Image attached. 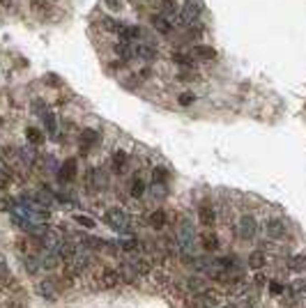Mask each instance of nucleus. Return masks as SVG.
Listing matches in <instances>:
<instances>
[{"mask_svg":"<svg viewBox=\"0 0 306 308\" xmlns=\"http://www.w3.org/2000/svg\"><path fill=\"white\" fill-rule=\"evenodd\" d=\"M200 14H203V2L200 0H186L180 9V23H184V28L193 26Z\"/></svg>","mask_w":306,"mask_h":308,"instance_id":"nucleus-3","label":"nucleus"},{"mask_svg":"<svg viewBox=\"0 0 306 308\" xmlns=\"http://www.w3.org/2000/svg\"><path fill=\"white\" fill-rule=\"evenodd\" d=\"M7 187H9V175L0 170V191H5Z\"/></svg>","mask_w":306,"mask_h":308,"instance_id":"nucleus-32","label":"nucleus"},{"mask_svg":"<svg viewBox=\"0 0 306 308\" xmlns=\"http://www.w3.org/2000/svg\"><path fill=\"white\" fill-rule=\"evenodd\" d=\"M118 271H120L122 283H136L138 281V271H136V267L131 265V260L120 262V265H118Z\"/></svg>","mask_w":306,"mask_h":308,"instance_id":"nucleus-15","label":"nucleus"},{"mask_svg":"<svg viewBox=\"0 0 306 308\" xmlns=\"http://www.w3.org/2000/svg\"><path fill=\"white\" fill-rule=\"evenodd\" d=\"M246 265H249L253 271H260V269H265V265H267L265 251H251V253H249V260H246Z\"/></svg>","mask_w":306,"mask_h":308,"instance_id":"nucleus-18","label":"nucleus"},{"mask_svg":"<svg viewBox=\"0 0 306 308\" xmlns=\"http://www.w3.org/2000/svg\"><path fill=\"white\" fill-rule=\"evenodd\" d=\"M129 195H131L133 200H138L145 195V182L140 180V177H133L131 184H129Z\"/></svg>","mask_w":306,"mask_h":308,"instance_id":"nucleus-23","label":"nucleus"},{"mask_svg":"<svg viewBox=\"0 0 306 308\" xmlns=\"http://www.w3.org/2000/svg\"><path fill=\"white\" fill-rule=\"evenodd\" d=\"M127 2H136V0H127Z\"/></svg>","mask_w":306,"mask_h":308,"instance_id":"nucleus-37","label":"nucleus"},{"mask_svg":"<svg viewBox=\"0 0 306 308\" xmlns=\"http://www.w3.org/2000/svg\"><path fill=\"white\" fill-rule=\"evenodd\" d=\"M104 221H106V226L108 228H113L115 232H129V216H127L125 209H120V207L106 209Z\"/></svg>","mask_w":306,"mask_h":308,"instance_id":"nucleus-1","label":"nucleus"},{"mask_svg":"<svg viewBox=\"0 0 306 308\" xmlns=\"http://www.w3.org/2000/svg\"><path fill=\"white\" fill-rule=\"evenodd\" d=\"M127 163H129V154L122 152V150H115L113 154H111V168H113L115 173H122L127 168Z\"/></svg>","mask_w":306,"mask_h":308,"instance_id":"nucleus-19","label":"nucleus"},{"mask_svg":"<svg viewBox=\"0 0 306 308\" xmlns=\"http://www.w3.org/2000/svg\"><path fill=\"white\" fill-rule=\"evenodd\" d=\"M152 28H154V30H157V33L161 35V37H171V35L175 33L173 21H168L166 16H161V14L152 16Z\"/></svg>","mask_w":306,"mask_h":308,"instance_id":"nucleus-12","label":"nucleus"},{"mask_svg":"<svg viewBox=\"0 0 306 308\" xmlns=\"http://www.w3.org/2000/svg\"><path fill=\"white\" fill-rule=\"evenodd\" d=\"M164 2H171V0H164Z\"/></svg>","mask_w":306,"mask_h":308,"instance_id":"nucleus-38","label":"nucleus"},{"mask_svg":"<svg viewBox=\"0 0 306 308\" xmlns=\"http://www.w3.org/2000/svg\"><path fill=\"white\" fill-rule=\"evenodd\" d=\"M104 5H106L111 12H122V9H125V0H104Z\"/></svg>","mask_w":306,"mask_h":308,"instance_id":"nucleus-30","label":"nucleus"},{"mask_svg":"<svg viewBox=\"0 0 306 308\" xmlns=\"http://www.w3.org/2000/svg\"><path fill=\"white\" fill-rule=\"evenodd\" d=\"M30 111L37 115V120H42V117L48 113V106L42 99H33V101H30Z\"/></svg>","mask_w":306,"mask_h":308,"instance_id":"nucleus-27","label":"nucleus"},{"mask_svg":"<svg viewBox=\"0 0 306 308\" xmlns=\"http://www.w3.org/2000/svg\"><path fill=\"white\" fill-rule=\"evenodd\" d=\"M26 136H28V143L30 145H42L44 143V129H40V127H28L26 129Z\"/></svg>","mask_w":306,"mask_h":308,"instance_id":"nucleus-24","label":"nucleus"},{"mask_svg":"<svg viewBox=\"0 0 306 308\" xmlns=\"http://www.w3.org/2000/svg\"><path fill=\"white\" fill-rule=\"evenodd\" d=\"M42 124H44V134L58 136V117H55L51 111H48V113L42 117Z\"/></svg>","mask_w":306,"mask_h":308,"instance_id":"nucleus-22","label":"nucleus"},{"mask_svg":"<svg viewBox=\"0 0 306 308\" xmlns=\"http://www.w3.org/2000/svg\"><path fill=\"white\" fill-rule=\"evenodd\" d=\"M269 290H272L274 295H281V292H283V285H279V283H272V285H269Z\"/></svg>","mask_w":306,"mask_h":308,"instance_id":"nucleus-34","label":"nucleus"},{"mask_svg":"<svg viewBox=\"0 0 306 308\" xmlns=\"http://www.w3.org/2000/svg\"><path fill=\"white\" fill-rule=\"evenodd\" d=\"M221 308H237V306H221Z\"/></svg>","mask_w":306,"mask_h":308,"instance_id":"nucleus-36","label":"nucleus"},{"mask_svg":"<svg viewBox=\"0 0 306 308\" xmlns=\"http://www.w3.org/2000/svg\"><path fill=\"white\" fill-rule=\"evenodd\" d=\"M7 281H12V271H9V267L5 262L0 260V283H7Z\"/></svg>","mask_w":306,"mask_h":308,"instance_id":"nucleus-31","label":"nucleus"},{"mask_svg":"<svg viewBox=\"0 0 306 308\" xmlns=\"http://www.w3.org/2000/svg\"><path fill=\"white\" fill-rule=\"evenodd\" d=\"M288 267L293 269V271H297V274L306 271V255H293V258L288 260Z\"/></svg>","mask_w":306,"mask_h":308,"instance_id":"nucleus-25","label":"nucleus"},{"mask_svg":"<svg viewBox=\"0 0 306 308\" xmlns=\"http://www.w3.org/2000/svg\"><path fill=\"white\" fill-rule=\"evenodd\" d=\"M74 223H76V226H81L83 230L97 228V223H94L92 216H86V214H74Z\"/></svg>","mask_w":306,"mask_h":308,"instance_id":"nucleus-26","label":"nucleus"},{"mask_svg":"<svg viewBox=\"0 0 306 308\" xmlns=\"http://www.w3.org/2000/svg\"><path fill=\"white\" fill-rule=\"evenodd\" d=\"M147 223H150V228H154V230L166 228V223H168V214H166V209H154L152 214L147 216Z\"/></svg>","mask_w":306,"mask_h":308,"instance_id":"nucleus-17","label":"nucleus"},{"mask_svg":"<svg viewBox=\"0 0 306 308\" xmlns=\"http://www.w3.org/2000/svg\"><path fill=\"white\" fill-rule=\"evenodd\" d=\"M237 234H240L242 239H253V237L258 234V223H256V219H253L251 214L240 216V221H237Z\"/></svg>","mask_w":306,"mask_h":308,"instance_id":"nucleus-7","label":"nucleus"},{"mask_svg":"<svg viewBox=\"0 0 306 308\" xmlns=\"http://www.w3.org/2000/svg\"><path fill=\"white\" fill-rule=\"evenodd\" d=\"M200 246H203V251L214 253V251L219 248V237H217L214 232H203L200 234Z\"/></svg>","mask_w":306,"mask_h":308,"instance_id":"nucleus-21","label":"nucleus"},{"mask_svg":"<svg viewBox=\"0 0 306 308\" xmlns=\"http://www.w3.org/2000/svg\"><path fill=\"white\" fill-rule=\"evenodd\" d=\"M198 219H200V226L203 228H212L214 221H217V209L212 205H203L198 209Z\"/></svg>","mask_w":306,"mask_h":308,"instance_id":"nucleus-16","label":"nucleus"},{"mask_svg":"<svg viewBox=\"0 0 306 308\" xmlns=\"http://www.w3.org/2000/svg\"><path fill=\"white\" fill-rule=\"evenodd\" d=\"M295 290H297V292H306V278L295 281Z\"/></svg>","mask_w":306,"mask_h":308,"instance_id":"nucleus-33","label":"nucleus"},{"mask_svg":"<svg viewBox=\"0 0 306 308\" xmlns=\"http://www.w3.org/2000/svg\"><path fill=\"white\" fill-rule=\"evenodd\" d=\"M21 262H23V269H26L30 276H37L42 271V265H40V258H37V255L28 253L26 258H21Z\"/></svg>","mask_w":306,"mask_h":308,"instance_id":"nucleus-20","label":"nucleus"},{"mask_svg":"<svg viewBox=\"0 0 306 308\" xmlns=\"http://www.w3.org/2000/svg\"><path fill=\"white\" fill-rule=\"evenodd\" d=\"M145 2H150V0H145Z\"/></svg>","mask_w":306,"mask_h":308,"instance_id":"nucleus-39","label":"nucleus"},{"mask_svg":"<svg viewBox=\"0 0 306 308\" xmlns=\"http://www.w3.org/2000/svg\"><path fill=\"white\" fill-rule=\"evenodd\" d=\"M79 177V159L76 156H67L58 166V180L60 182H74Z\"/></svg>","mask_w":306,"mask_h":308,"instance_id":"nucleus-6","label":"nucleus"},{"mask_svg":"<svg viewBox=\"0 0 306 308\" xmlns=\"http://www.w3.org/2000/svg\"><path fill=\"white\" fill-rule=\"evenodd\" d=\"M120 39H125V41H140V39H145V33H143V28H140V26L125 23V28H122V33H120Z\"/></svg>","mask_w":306,"mask_h":308,"instance_id":"nucleus-14","label":"nucleus"},{"mask_svg":"<svg viewBox=\"0 0 306 308\" xmlns=\"http://www.w3.org/2000/svg\"><path fill=\"white\" fill-rule=\"evenodd\" d=\"M286 232H288V228H286V223H283V219L272 216V219H267L265 221V234L269 239H283Z\"/></svg>","mask_w":306,"mask_h":308,"instance_id":"nucleus-8","label":"nucleus"},{"mask_svg":"<svg viewBox=\"0 0 306 308\" xmlns=\"http://www.w3.org/2000/svg\"><path fill=\"white\" fill-rule=\"evenodd\" d=\"M171 175H168L166 168H154L152 170V184H168Z\"/></svg>","mask_w":306,"mask_h":308,"instance_id":"nucleus-28","label":"nucleus"},{"mask_svg":"<svg viewBox=\"0 0 306 308\" xmlns=\"http://www.w3.org/2000/svg\"><path fill=\"white\" fill-rule=\"evenodd\" d=\"M37 258H40V265L42 269H46V271H53V269H58L60 265H65V262L58 258V253H53V251H48V248H40V253H37Z\"/></svg>","mask_w":306,"mask_h":308,"instance_id":"nucleus-9","label":"nucleus"},{"mask_svg":"<svg viewBox=\"0 0 306 308\" xmlns=\"http://www.w3.org/2000/svg\"><path fill=\"white\" fill-rule=\"evenodd\" d=\"M97 278H99L101 288H106V290H111V288H115V285H120V283H122L120 271H118V269H111V267H104V269H101Z\"/></svg>","mask_w":306,"mask_h":308,"instance_id":"nucleus-10","label":"nucleus"},{"mask_svg":"<svg viewBox=\"0 0 306 308\" xmlns=\"http://www.w3.org/2000/svg\"><path fill=\"white\" fill-rule=\"evenodd\" d=\"M99 28H101V30H106V33L120 35L122 28H125V23H122L120 19L111 16V14H101V16H99Z\"/></svg>","mask_w":306,"mask_h":308,"instance_id":"nucleus-11","label":"nucleus"},{"mask_svg":"<svg viewBox=\"0 0 306 308\" xmlns=\"http://www.w3.org/2000/svg\"><path fill=\"white\" fill-rule=\"evenodd\" d=\"M58 283L53 278H42V281L35 283V292L44 299V302H58V288H55Z\"/></svg>","mask_w":306,"mask_h":308,"instance_id":"nucleus-4","label":"nucleus"},{"mask_svg":"<svg viewBox=\"0 0 306 308\" xmlns=\"http://www.w3.org/2000/svg\"><path fill=\"white\" fill-rule=\"evenodd\" d=\"M0 7H5V9L7 7H12V0H0Z\"/></svg>","mask_w":306,"mask_h":308,"instance_id":"nucleus-35","label":"nucleus"},{"mask_svg":"<svg viewBox=\"0 0 306 308\" xmlns=\"http://www.w3.org/2000/svg\"><path fill=\"white\" fill-rule=\"evenodd\" d=\"M191 58L193 60H203V62H210L217 58V51H214L212 46H205V44H196V46H191Z\"/></svg>","mask_w":306,"mask_h":308,"instance_id":"nucleus-13","label":"nucleus"},{"mask_svg":"<svg viewBox=\"0 0 306 308\" xmlns=\"http://www.w3.org/2000/svg\"><path fill=\"white\" fill-rule=\"evenodd\" d=\"M101 143V134L97 131V129H83L79 134V152H81V156H87V154L92 152L97 145Z\"/></svg>","mask_w":306,"mask_h":308,"instance_id":"nucleus-2","label":"nucleus"},{"mask_svg":"<svg viewBox=\"0 0 306 308\" xmlns=\"http://www.w3.org/2000/svg\"><path fill=\"white\" fill-rule=\"evenodd\" d=\"M193 101H196V94L193 92H182L180 97H177V104H180V106H191Z\"/></svg>","mask_w":306,"mask_h":308,"instance_id":"nucleus-29","label":"nucleus"},{"mask_svg":"<svg viewBox=\"0 0 306 308\" xmlns=\"http://www.w3.org/2000/svg\"><path fill=\"white\" fill-rule=\"evenodd\" d=\"M133 46V58H138V60H145V62H154L157 58H159V53H157V48H154V44H150V41L140 39V41H131Z\"/></svg>","mask_w":306,"mask_h":308,"instance_id":"nucleus-5","label":"nucleus"}]
</instances>
